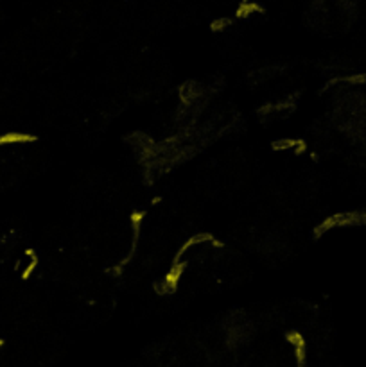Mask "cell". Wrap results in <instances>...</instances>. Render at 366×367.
Masks as SVG:
<instances>
[{
  "instance_id": "1",
  "label": "cell",
  "mask_w": 366,
  "mask_h": 367,
  "mask_svg": "<svg viewBox=\"0 0 366 367\" xmlns=\"http://www.w3.org/2000/svg\"><path fill=\"white\" fill-rule=\"evenodd\" d=\"M255 13H264V6L255 0H242L235 9V18H248Z\"/></svg>"
},
{
  "instance_id": "2",
  "label": "cell",
  "mask_w": 366,
  "mask_h": 367,
  "mask_svg": "<svg viewBox=\"0 0 366 367\" xmlns=\"http://www.w3.org/2000/svg\"><path fill=\"white\" fill-rule=\"evenodd\" d=\"M34 134L27 133H6L0 134V145H9V144H27V141H34Z\"/></svg>"
},
{
  "instance_id": "3",
  "label": "cell",
  "mask_w": 366,
  "mask_h": 367,
  "mask_svg": "<svg viewBox=\"0 0 366 367\" xmlns=\"http://www.w3.org/2000/svg\"><path fill=\"white\" fill-rule=\"evenodd\" d=\"M230 25H232V18L221 16V18H216V20L210 24V29H212L214 32H219V31H224L226 27H230Z\"/></svg>"
},
{
  "instance_id": "4",
  "label": "cell",
  "mask_w": 366,
  "mask_h": 367,
  "mask_svg": "<svg viewBox=\"0 0 366 367\" xmlns=\"http://www.w3.org/2000/svg\"><path fill=\"white\" fill-rule=\"evenodd\" d=\"M36 265H38V258H36V254H34V256H32V261L27 265V269H25V271H24V274H22V278H24V279H27L29 276L32 274V271H34V269H36Z\"/></svg>"
}]
</instances>
